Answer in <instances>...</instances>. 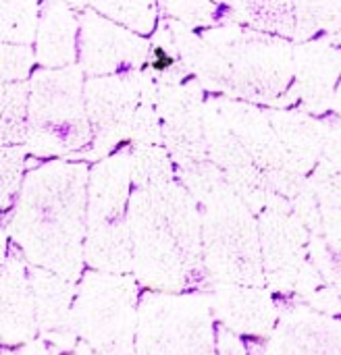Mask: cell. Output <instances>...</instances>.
I'll return each mask as SVG.
<instances>
[{
	"label": "cell",
	"mask_w": 341,
	"mask_h": 355,
	"mask_svg": "<svg viewBox=\"0 0 341 355\" xmlns=\"http://www.w3.org/2000/svg\"><path fill=\"white\" fill-rule=\"evenodd\" d=\"M298 23H304L302 31L313 33L310 29L341 27V0H292Z\"/></svg>",
	"instance_id": "obj_1"
}]
</instances>
